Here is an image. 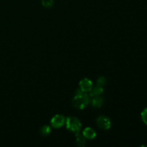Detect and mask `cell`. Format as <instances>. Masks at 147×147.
Listing matches in <instances>:
<instances>
[{"mask_svg":"<svg viewBox=\"0 0 147 147\" xmlns=\"http://www.w3.org/2000/svg\"><path fill=\"white\" fill-rule=\"evenodd\" d=\"M90 102V96L86 93L75 95L73 99V105L75 108L78 109H83L88 105Z\"/></svg>","mask_w":147,"mask_h":147,"instance_id":"6da1fadb","label":"cell"},{"mask_svg":"<svg viewBox=\"0 0 147 147\" xmlns=\"http://www.w3.org/2000/svg\"><path fill=\"white\" fill-rule=\"evenodd\" d=\"M66 127L70 131L73 133H79L81 130L82 123L80 121L78 118L74 117V116H69L66 119L65 123Z\"/></svg>","mask_w":147,"mask_h":147,"instance_id":"7a4b0ae2","label":"cell"},{"mask_svg":"<svg viewBox=\"0 0 147 147\" xmlns=\"http://www.w3.org/2000/svg\"><path fill=\"white\" fill-rule=\"evenodd\" d=\"M96 123L98 126L103 130H109L111 126V121L110 119L106 116H100L98 117Z\"/></svg>","mask_w":147,"mask_h":147,"instance_id":"3957f363","label":"cell"},{"mask_svg":"<svg viewBox=\"0 0 147 147\" xmlns=\"http://www.w3.org/2000/svg\"><path fill=\"white\" fill-rule=\"evenodd\" d=\"M65 120L66 119L64 117V116L61 114H57L52 118L50 123H51V126L53 128L59 129L65 123Z\"/></svg>","mask_w":147,"mask_h":147,"instance_id":"277c9868","label":"cell"},{"mask_svg":"<svg viewBox=\"0 0 147 147\" xmlns=\"http://www.w3.org/2000/svg\"><path fill=\"white\" fill-rule=\"evenodd\" d=\"M80 88L85 93H88L93 88V83L91 80L88 78H83L82 79L79 83Z\"/></svg>","mask_w":147,"mask_h":147,"instance_id":"5b68a950","label":"cell"},{"mask_svg":"<svg viewBox=\"0 0 147 147\" xmlns=\"http://www.w3.org/2000/svg\"><path fill=\"white\" fill-rule=\"evenodd\" d=\"M83 135L86 139H93L96 137V132L92 128L87 127L83 130Z\"/></svg>","mask_w":147,"mask_h":147,"instance_id":"8992f818","label":"cell"},{"mask_svg":"<svg viewBox=\"0 0 147 147\" xmlns=\"http://www.w3.org/2000/svg\"><path fill=\"white\" fill-rule=\"evenodd\" d=\"M90 102H91V104L93 107L100 108V106L103 104L104 99H103V98L101 97L100 96H93V97H92Z\"/></svg>","mask_w":147,"mask_h":147,"instance_id":"52a82bcc","label":"cell"},{"mask_svg":"<svg viewBox=\"0 0 147 147\" xmlns=\"http://www.w3.org/2000/svg\"><path fill=\"white\" fill-rule=\"evenodd\" d=\"M103 86H100L97 85L95 87L92 88L91 90L89 91V95L88 96L90 97H93V96H100V95L103 93Z\"/></svg>","mask_w":147,"mask_h":147,"instance_id":"ba28073f","label":"cell"},{"mask_svg":"<svg viewBox=\"0 0 147 147\" xmlns=\"http://www.w3.org/2000/svg\"><path fill=\"white\" fill-rule=\"evenodd\" d=\"M76 144L78 146H84L86 145V138L83 136V135L80 134L79 133L76 134Z\"/></svg>","mask_w":147,"mask_h":147,"instance_id":"9c48e42d","label":"cell"},{"mask_svg":"<svg viewBox=\"0 0 147 147\" xmlns=\"http://www.w3.org/2000/svg\"><path fill=\"white\" fill-rule=\"evenodd\" d=\"M51 128H50V126H47V125H45V126H43L40 129V133L42 136H47L51 133Z\"/></svg>","mask_w":147,"mask_h":147,"instance_id":"30bf717a","label":"cell"},{"mask_svg":"<svg viewBox=\"0 0 147 147\" xmlns=\"http://www.w3.org/2000/svg\"><path fill=\"white\" fill-rule=\"evenodd\" d=\"M42 4L45 8H50L54 4V0H41Z\"/></svg>","mask_w":147,"mask_h":147,"instance_id":"8fae6325","label":"cell"},{"mask_svg":"<svg viewBox=\"0 0 147 147\" xmlns=\"http://www.w3.org/2000/svg\"><path fill=\"white\" fill-rule=\"evenodd\" d=\"M106 83V78L103 77V76H101V77L98 78V80H97V84L98 85V86H104Z\"/></svg>","mask_w":147,"mask_h":147,"instance_id":"7c38bea8","label":"cell"},{"mask_svg":"<svg viewBox=\"0 0 147 147\" xmlns=\"http://www.w3.org/2000/svg\"><path fill=\"white\" fill-rule=\"evenodd\" d=\"M142 119L144 123L147 125V108L142 112Z\"/></svg>","mask_w":147,"mask_h":147,"instance_id":"4fadbf2b","label":"cell"}]
</instances>
